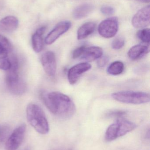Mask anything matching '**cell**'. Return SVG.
I'll list each match as a JSON object with an SVG mask.
<instances>
[{
	"instance_id": "7c38bea8",
	"label": "cell",
	"mask_w": 150,
	"mask_h": 150,
	"mask_svg": "<svg viewBox=\"0 0 150 150\" xmlns=\"http://www.w3.org/2000/svg\"><path fill=\"white\" fill-rule=\"evenodd\" d=\"M46 29V26L38 28L32 37V46L36 53H40L43 50L44 45L43 36Z\"/></svg>"
},
{
	"instance_id": "4fadbf2b",
	"label": "cell",
	"mask_w": 150,
	"mask_h": 150,
	"mask_svg": "<svg viewBox=\"0 0 150 150\" xmlns=\"http://www.w3.org/2000/svg\"><path fill=\"white\" fill-rule=\"evenodd\" d=\"M149 47L147 45H136L129 50L128 55L132 60H137L143 58L149 52Z\"/></svg>"
},
{
	"instance_id": "52a82bcc",
	"label": "cell",
	"mask_w": 150,
	"mask_h": 150,
	"mask_svg": "<svg viewBox=\"0 0 150 150\" xmlns=\"http://www.w3.org/2000/svg\"><path fill=\"white\" fill-rule=\"evenodd\" d=\"M26 127L23 124L14 129L10 136L6 142V150H17L22 144L25 134Z\"/></svg>"
},
{
	"instance_id": "44dd1931",
	"label": "cell",
	"mask_w": 150,
	"mask_h": 150,
	"mask_svg": "<svg viewBox=\"0 0 150 150\" xmlns=\"http://www.w3.org/2000/svg\"><path fill=\"white\" fill-rule=\"evenodd\" d=\"M137 38L144 43L149 45L150 41V30L149 28H144L140 30L137 33Z\"/></svg>"
},
{
	"instance_id": "ba28073f",
	"label": "cell",
	"mask_w": 150,
	"mask_h": 150,
	"mask_svg": "<svg viewBox=\"0 0 150 150\" xmlns=\"http://www.w3.org/2000/svg\"><path fill=\"white\" fill-rule=\"evenodd\" d=\"M71 26L70 21H63L58 23L46 37L45 43L47 45H52L63 34L67 32Z\"/></svg>"
},
{
	"instance_id": "484cf974",
	"label": "cell",
	"mask_w": 150,
	"mask_h": 150,
	"mask_svg": "<svg viewBox=\"0 0 150 150\" xmlns=\"http://www.w3.org/2000/svg\"><path fill=\"white\" fill-rule=\"evenodd\" d=\"M98 59L97 64L98 67L99 68L104 67H105L109 60L108 57L107 56H103V57L102 56Z\"/></svg>"
},
{
	"instance_id": "277c9868",
	"label": "cell",
	"mask_w": 150,
	"mask_h": 150,
	"mask_svg": "<svg viewBox=\"0 0 150 150\" xmlns=\"http://www.w3.org/2000/svg\"><path fill=\"white\" fill-rule=\"evenodd\" d=\"M136 127L134 122L119 118L107 128L105 138L107 142H112L133 131Z\"/></svg>"
},
{
	"instance_id": "e0dca14e",
	"label": "cell",
	"mask_w": 150,
	"mask_h": 150,
	"mask_svg": "<svg viewBox=\"0 0 150 150\" xmlns=\"http://www.w3.org/2000/svg\"><path fill=\"white\" fill-rule=\"evenodd\" d=\"M96 27V24L94 22H87L79 27L77 31V39L82 40L91 35Z\"/></svg>"
},
{
	"instance_id": "8fae6325",
	"label": "cell",
	"mask_w": 150,
	"mask_h": 150,
	"mask_svg": "<svg viewBox=\"0 0 150 150\" xmlns=\"http://www.w3.org/2000/svg\"><path fill=\"white\" fill-rule=\"evenodd\" d=\"M91 68V65L87 62H82L73 66L68 71V78L70 83L75 84L81 76Z\"/></svg>"
},
{
	"instance_id": "ffe728a7",
	"label": "cell",
	"mask_w": 150,
	"mask_h": 150,
	"mask_svg": "<svg viewBox=\"0 0 150 150\" xmlns=\"http://www.w3.org/2000/svg\"><path fill=\"white\" fill-rule=\"evenodd\" d=\"M11 66V62L8 54L0 53V69L7 71Z\"/></svg>"
},
{
	"instance_id": "cb8c5ba5",
	"label": "cell",
	"mask_w": 150,
	"mask_h": 150,
	"mask_svg": "<svg viewBox=\"0 0 150 150\" xmlns=\"http://www.w3.org/2000/svg\"><path fill=\"white\" fill-rule=\"evenodd\" d=\"M86 47L85 46L82 45L75 49L72 52V58L73 59H77L81 57L83 54Z\"/></svg>"
},
{
	"instance_id": "9c48e42d",
	"label": "cell",
	"mask_w": 150,
	"mask_h": 150,
	"mask_svg": "<svg viewBox=\"0 0 150 150\" xmlns=\"http://www.w3.org/2000/svg\"><path fill=\"white\" fill-rule=\"evenodd\" d=\"M41 62L44 71L50 76L55 75L56 71V61L55 54L51 51L44 53L41 58Z\"/></svg>"
},
{
	"instance_id": "3957f363",
	"label": "cell",
	"mask_w": 150,
	"mask_h": 150,
	"mask_svg": "<svg viewBox=\"0 0 150 150\" xmlns=\"http://www.w3.org/2000/svg\"><path fill=\"white\" fill-rule=\"evenodd\" d=\"M26 114L28 122L36 131L41 134L48 133V122L45 112L39 106L34 103L29 104L26 108Z\"/></svg>"
},
{
	"instance_id": "30bf717a",
	"label": "cell",
	"mask_w": 150,
	"mask_h": 150,
	"mask_svg": "<svg viewBox=\"0 0 150 150\" xmlns=\"http://www.w3.org/2000/svg\"><path fill=\"white\" fill-rule=\"evenodd\" d=\"M150 8L149 5L139 10L134 16L132 25L136 28H143L150 25Z\"/></svg>"
},
{
	"instance_id": "5bb4252c",
	"label": "cell",
	"mask_w": 150,
	"mask_h": 150,
	"mask_svg": "<svg viewBox=\"0 0 150 150\" xmlns=\"http://www.w3.org/2000/svg\"><path fill=\"white\" fill-rule=\"evenodd\" d=\"M18 20L16 17L8 16L0 20V31L4 33H11L17 28Z\"/></svg>"
},
{
	"instance_id": "d6986e66",
	"label": "cell",
	"mask_w": 150,
	"mask_h": 150,
	"mask_svg": "<svg viewBox=\"0 0 150 150\" xmlns=\"http://www.w3.org/2000/svg\"><path fill=\"white\" fill-rule=\"evenodd\" d=\"M12 47L9 40L0 34V53L8 54L11 52Z\"/></svg>"
},
{
	"instance_id": "603a6c76",
	"label": "cell",
	"mask_w": 150,
	"mask_h": 150,
	"mask_svg": "<svg viewBox=\"0 0 150 150\" xmlns=\"http://www.w3.org/2000/svg\"><path fill=\"white\" fill-rule=\"evenodd\" d=\"M127 114V112L123 110H113L109 112L107 115V116L110 118H119L123 117Z\"/></svg>"
},
{
	"instance_id": "83f0119b",
	"label": "cell",
	"mask_w": 150,
	"mask_h": 150,
	"mask_svg": "<svg viewBox=\"0 0 150 150\" xmlns=\"http://www.w3.org/2000/svg\"><path fill=\"white\" fill-rule=\"evenodd\" d=\"M141 1H143V0H141Z\"/></svg>"
},
{
	"instance_id": "2e32d148",
	"label": "cell",
	"mask_w": 150,
	"mask_h": 150,
	"mask_svg": "<svg viewBox=\"0 0 150 150\" xmlns=\"http://www.w3.org/2000/svg\"><path fill=\"white\" fill-rule=\"evenodd\" d=\"M94 8V6L91 4H81L73 11L72 13L73 18L76 20H79L86 17L92 12Z\"/></svg>"
},
{
	"instance_id": "d4e9b609",
	"label": "cell",
	"mask_w": 150,
	"mask_h": 150,
	"mask_svg": "<svg viewBox=\"0 0 150 150\" xmlns=\"http://www.w3.org/2000/svg\"><path fill=\"white\" fill-rule=\"evenodd\" d=\"M101 13L106 16H110L112 15L114 12V9L111 6H103L100 8Z\"/></svg>"
},
{
	"instance_id": "6da1fadb",
	"label": "cell",
	"mask_w": 150,
	"mask_h": 150,
	"mask_svg": "<svg viewBox=\"0 0 150 150\" xmlns=\"http://www.w3.org/2000/svg\"><path fill=\"white\" fill-rule=\"evenodd\" d=\"M41 97L44 104L51 113L64 119L72 117L76 107L72 100L66 94L58 91H42Z\"/></svg>"
},
{
	"instance_id": "4316f807",
	"label": "cell",
	"mask_w": 150,
	"mask_h": 150,
	"mask_svg": "<svg viewBox=\"0 0 150 150\" xmlns=\"http://www.w3.org/2000/svg\"><path fill=\"white\" fill-rule=\"evenodd\" d=\"M58 150H72L71 149H59Z\"/></svg>"
},
{
	"instance_id": "7a4b0ae2",
	"label": "cell",
	"mask_w": 150,
	"mask_h": 150,
	"mask_svg": "<svg viewBox=\"0 0 150 150\" xmlns=\"http://www.w3.org/2000/svg\"><path fill=\"white\" fill-rule=\"evenodd\" d=\"M10 59L11 66L7 71L5 83L10 92L14 95L20 96L26 92L27 86L19 76V65L17 59L16 57H12Z\"/></svg>"
},
{
	"instance_id": "8992f818",
	"label": "cell",
	"mask_w": 150,
	"mask_h": 150,
	"mask_svg": "<svg viewBox=\"0 0 150 150\" xmlns=\"http://www.w3.org/2000/svg\"><path fill=\"white\" fill-rule=\"evenodd\" d=\"M119 30V21L117 17L109 18L99 25L98 31L100 36L106 38L114 37Z\"/></svg>"
},
{
	"instance_id": "9a60e30c",
	"label": "cell",
	"mask_w": 150,
	"mask_h": 150,
	"mask_svg": "<svg viewBox=\"0 0 150 150\" xmlns=\"http://www.w3.org/2000/svg\"><path fill=\"white\" fill-rule=\"evenodd\" d=\"M102 48L97 46L86 47L81 58L82 59L88 62H92L97 59L103 55Z\"/></svg>"
},
{
	"instance_id": "5b68a950",
	"label": "cell",
	"mask_w": 150,
	"mask_h": 150,
	"mask_svg": "<svg viewBox=\"0 0 150 150\" xmlns=\"http://www.w3.org/2000/svg\"><path fill=\"white\" fill-rule=\"evenodd\" d=\"M112 96L115 100L126 104L140 105L150 101V94L143 92L122 91L113 93Z\"/></svg>"
},
{
	"instance_id": "ac0fdd59",
	"label": "cell",
	"mask_w": 150,
	"mask_h": 150,
	"mask_svg": "<svg viewBox=\"0 0 150 150\" xmlns=\"http://www.w3.org/2000/svg\"><path fill=\"white\" fill-rule=\"evenodd\" d=\"M124 64L121 61H115L112 63L107 68V73L113 76L120 75L124 70Z\"/></svg>"
},
{
	"instance_id": "7402d4cb",
	"label": "cell",
	"mask_w": 150,
	"mask_h": 150,
	"mask_svg": "<svg viewBox=\"0 0 150 150\" xmlns=\"http://www.w3.org/2000/svg\"><path fill=\"white\" fill-rule=\"evenodd\" d=\"M125 39L122 37H118L112 42V47L114 50H119L125 45Z\"/></svg>"
}]
</instances>
